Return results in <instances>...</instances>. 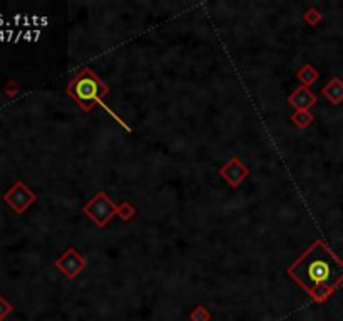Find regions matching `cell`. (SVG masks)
Returning a JSON list of instances; mask_svg holds the SVG:
<instances>
[{
    "instance_id": "7",
    "label": "cell",
    "mask_w": 343,
    "mask_h": 321,
    "mask_svg": "<svg viewBox=\"0 0 343 321\" xmlns=\"http://www.w3.org/2000/svg\"><path fill=\"white\" fill-rule=\"evenodd\" d=\"M288 104L296 111H310V107L316 104V95L310 91V87L300 86L293 91V94L288 95Z\"/></svg>"
},
{
    "instance_id": "9",
    "label": "cell",
    "mask_w": 343,
    "mask_h": 321,
    "mask_svg": "<svg viewBox=\"0 0 343 321\" xmlns=\"http://www.w3.org/2000/svg\"><path fill=\"white\" fill-rule=\"evenodd\" d=\"M296 79L301 82V86L310 87V86H313L315 82L320 79V72L311 64H306V65H303V67L296 72Z\"/></svg>"
},
{
    "instance_id": "13",
    "label": "cell",
    "mask_w": 343,
    "mask_h": 321,
    "mask_svg": "<svg viewBox=\"0 0 343 321\" xmlns=\"http://www.w3.org/2000/svg\"><path fill=\"white\" fill-rule=\"evenodd\" d=\"M303 19H305V22H306L308 25H311V27H315V25L318 24L320 20H322V14H320V12L316 10L315 7H311L310 10L305 14V17H303Z\"/></svg>"
},
{
    "instance_id": "1",
    "label": "cell",
    "mask_w": 343,
    "mask_h": 321,
    "mask_svg": "<svg viewBox=\"0 0 343 321\" xmlns=\"http://www.w3.org/2000/svg\"><path fill=\"white\" fill-rule=\"evenodd\" d=\"M287 273L310 294L311 300L325 303L343 283V261L322 239H316Z\"/></svg>"
},
{
    "instance_id": "5",
    "label": "cell",
    "mask_w": 343,
    "mask_h": 321,
    "mask_svg": "<svg viewBox=\"0 0 343 321\" xmlns=\"http://www.w3.org/2000/svg\"><path fill=\"white\" fill-rule=\"evenodd\" d=\"M219 176L230 184L231 187H240V184L249 176V169L245 166V162L240 157H231L226 164L219 169Z\"/></svg>"
},
{
    "instance_id": "14",
    "label": "cell",
    "mask_w": 343,
    "mask_h": 321,
    "mask_svg": "<svg viewBox=\"0 0 343 321\" xmlns=\"http://www.w3.org/2000/svg\"><path fill=\"white\" fill-rule=\"evenodd\" d=\"M10 310H12V306L8 305L3 298H0V320H2L7 313H10Z\"/></svg>"
},
{
    "instance_id": "3",
    "label": "cell",
    "mask_w": 343,
    "mask_h": 321,
    "mask_svg": "<svg viewBox=\"0 0 343 321\" xmlns=\"http://www.w3.org/2000/svg\"><path fill=\"white\" fill-rule=\"evenodd\" d=\"M84 213L98 228H105L114 216H117V206L112 203V199L105 192L99 191L84 206Z\"/></svg>"
},
{
    "instance_id": "8",
    "label": "cell",
    "mask_w": 343,
    "mask_h": 321,
    "mask_svg": "<svg viewBox=\"0 0 343 321\" xmlns=\"http://www.w3.org/2000/svg\"><path fill=\"white\" fill-rule=\"evenodd\" d=\"M322 94L327 97L332 104L343 102V81L340 77L330 79V82L322 89Z\"/></svg>"
},
{
    "instance_id": "12",
    "label": "cell",
    "mask_w": 343,
    "mask_h": 321,
    "mask_svg": "<svg viewBox=\"0 0 343 321\" xmlns=\"http://www.w3.org/2000/svg\"><path fill=\"white\" fill-rule=\"evenodd\" d=\"M189 318H191V321H209L211 320V313H209V310L206 306L197 305L195 310L191 311Z\"/></svg>"
},
{
    "instance_id": "10",
    "label": "cell",
    "mask_w": 343,
    "mask_h": 321,
    "mask_svg": "<svg viewBox=\"0 0 343 321\" xmlns=\"http://www.w3.org/2000/svg\"><path fill=\"white\" fill-rule=\"evenodd\" d=\"M292 121L300 129H306L315 121V116L310 111H294V114H292Z\"/></svg>"
},
{
    "instance_id": "4",
    "label": "cell",
    "mask_w": 343,
    "mask_h": 321,
    "mask_svg": "<svg viewBox=\"0 0 343 321\" xmlns=\"http://www.w3.org/2000/svg\"><path fill=\"white\" fill-rule=\"evenodd\" d=\"M55 266L59 268V271L62 273L65 278L74 279L86 270L87 261L81 253H77L74 248H69L67 251L55 261Z\"/></svg>"
},
{
    "instance_id": "2",
    "label": "cell",
    "mask_w": 343,
    "mask_h": 321,
    "mask_svg": "<svg viewBox=\"0 0 343 321\" xmlns=\"http://www.w3.org/2000/svg\"><path fill=\"white\" fill-rule=\"evenodd\" d=\"M107 92L109 86L89 67L77 74L67 86L69 97L86 112H89L96 104H100V100L107 95Z\"/></svg>"
},
{
    "instance_id": "6",
    "label": "cell",
    "mask_w": 343,
    "mask_h": 321,
    "mask_svg": "<svg viewBox=\"0 0 343 321\" xmlns=\"http://www.w3.org/2000/svg\"><path fill=\"white\" fill-rule=\"evenodd\" d=\"M5 201L17 211V213L20 214V213H24V211L34 203V201H35V194H34L32 191H30L27 186H25L24 183L19 181L5 194Z\"/></svg>"
},
{
    "instance_id": "11",
    "label": "cell",
    "mask_w": 343,
    "mask_h": 321,
    "mask_svg": "<svg viewBox=\"0 0 343 321\" xmlns=\"http://www.w3.org/2000/svg\"><path fill=\"white\" fill-rule=\"evenodd\" d=\"M134 214H136V209L129 201H122V203L117 206V216H119L122 221H131Z\"/></svg>"
}]
</instances>
